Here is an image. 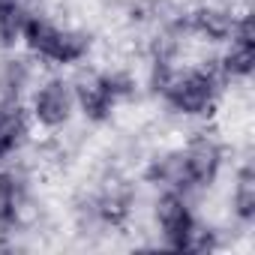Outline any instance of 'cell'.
Masks as SVG:
<instances>
[{
    "mask_svg": "<svg viewBox=\"0 0 255 255\" xmlns=\"http://www.w3.org/2000/svg\"><path fill=\"white\" fill-rule=\"evenodd\" d=\"M156 219H159L165 243L177 252H189V243H192V234H195L198 225H195V219L189 213V204L183 201L180 192H168V195L159 198Z\"/></svg>",
    "mask_w": 255,
    "mask_h": 255,
    "instance_id": "cell-3",
    "label": "cell"
},
{
    "mask_svg": "<svg viewBox=\"0 0 255 255\" xmlns=\"http://www.w3.org/2000/svg\"><path fill=\"white\" fill-rule=\"evenodd\" d=\"M24 21L27 18L15 0H0V45H12L15 39H21Z\"/></svg>",
    "mask_w": 255,
    "mask_h": 255,
    "instance_id": "cell-10",
    "label": "cell"
},
{
    "mask_svg": "<svg viewBox=\"0 0 255 255\" xmlns=\"http://www.w3.org/2000/svg\"><path fill=\"white\" fill-rule=\"evenodd\" d=\"M234 213L249 222L255 216V174L252 168H243L237 174V183H234Z\"/></svg>",
    "mask_w": 255,
    "mask_h": 255,
    "instance_id": "cell-11",
    "label": "cell"
},
{
    "mask_svg": "<svg viewBox=\"0 0 255 255\" xmlns=\"http://www.w3.org/2000/svg\"><path fill=\"white\" fill-rule=\"evenodd\" d=\"M222 153L216 147V141L210 138H195L183 153H180V165H183V186H207L213 183L216 171H219Z\"/></svg>",
    "mask_w": 255,
    "mask_h": 255,
    "instance_id": "cell-4",
    "label": "cell"
},
{
    "mask_svg": "<svg viewBox=\"0 0 255 255\" xmlns=\"http://www.w3.org/2000/svg\"><path fill=\"white\" fill-rule=\"evenodd\" d=\"M72 108H75V90L63 81H48L33 96V117L48 129L63 126L72 117Z\"/></svg>",
    "mask_w": 255,
    "mask_h": 255,
    "instance_id": "cell-5",
    "label": "cell"
},
{
    "mask_svg": "<svg viewBox=\"0 0 255 255\" xmlns=\"http://www.w3.org/2000/svg\"><path fill=\"white\" fill-rule=\"evenodd\" d=\"M21 210V198H18V186L9 174H0V225H12L18 219Z\"/></svg>",
    "mask_w": 255,
    "mask_h": 255,
    "instance_id": "cell-12",
    "label": "cell"
},
{
    "mask_svg": "<svg viewBox=\"0 0 255 255\" xmlns=\"http://www.w3.org/2000/svg\"><path fill=\"white\" fill-rule=\"evenodd\" d=\"M255 66V42L249 39H231V48L222 57V72L231 78H246Z\"/></svg>",
    "mask_w": 255,
    "mask_h": 255,
    "instance_id": "cell-7",
    "label": "cell"
},
{
    "mask_svg": "<svg viewBox=\"0 0 255 255\" xmlns=\"http://www.w3.org/2000/svg\"><path fill=\"white\" fill-rule=\"evenodd\" d=\"M195 30L204 33L207 39L219 42V39H228L234 33V18L225 12H216V9H201L195 15Z\"/></svg>",
    "mask_w": 255,
    "mask_h": 255,
    "instance_id": "cell-9",
    "label": "cell"
},
{
    "mask_svg": "<svg viewBox=\"0 0 255 255\" xmlns=\"http://www.w3.org/2000/svg\"><path fill=\"white\" fill-rule=\"evenodd\" d=\"M27 135V120L21 111H3L0 114V159H6Z\"/></svg>",
    "mask_w": 255,
    "mask_h": 255,
    "instance_id": "cell-8",
    "label": "cell"
},
{
    "mask_svg": "<svg viewBox=\"0 0 255 255\" xmlns=\"http://www.w3.org/2000/svg\"><path fill=\"white\" fill-rule=\"evenodd\" d=\"M216 78L204 69H192L186 75H174L168 81V87L162 90L171 102L174 111L198 117V114H210L216 105Z\"/></svg>",
    "mask_w": 255,
    "mask_h": 255,
    "instance_id": "cell-2",
    "label": "cell"
},
{
    "mask_svg": "<svg viewBox=\"0 0 255 255\" xmlns=\"http://www.w3.org/2000/svg\"><path fill=\"white\" fill-rule=\"evenodd\" d=\"M21 39L27 42L30 51H36L39 57H48L54 63H78L87 54V36L72 33V30H60L42 18H27Z\"/></svg>",
    "mask_w": 255,
    "mask_h": 255,
    "instance_id": "cell-1",
    "label": "cell"
},
{
    "mask_svg": "<svg viewBox=\"0 0 255 255\" xmlns=\"http://www.w3.org/2000/svg\"><path fill=\"white\" fill-rule=\"evenodd\" d=\"M123 90L117 87V78H87L81 87H75V102L90 120H105Z\"/></svg>",
    "mask_w": 255,
    "mask_h": 255,
    "instance_id": "cell-6",
    "label": "cell"
}]
</instances>
